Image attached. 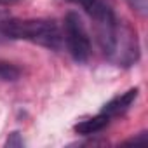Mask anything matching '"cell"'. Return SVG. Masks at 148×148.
Here are the masks:
<instances>
[{"label":"cell","instance_id":"cell-7","mask_svg":"<svg viewBox=\"0 0 148 148\" xmlns=\"http://www.w3.org/2000/svg\"><path fill=\"white\" fill-rule=\"evenodd\" d=\"M127 2H129V5L132 9H136L141 16H145V12H146V0H127Z\"/></svg>","mask_w":148,"mask_h":148},{"label":"cell","instance_id":"cell-9","mask_svg":"<svg viewBox=\"0 0 148 148\" xmlns=\"http://www.w3.org/2000/svg\"><path fill=\"white\" fill-rule=\"evenodd\" d=\"M23 145V139L19 138V132H12L11 138L7 139V146H21Z\"/></svg>","mask_w":148,"mask_h":148},{"label":"cell","instance_id":"cell-8","mask_svg":"<svg viewBox=\"0 0 148 148\" xmlns=\"http://www.w3.org/2000/svg\"><path fill=\"white\" fill-rule=\"evenodd\" d=\"M11 18V14H9V9L5 7V4L2 2V0H0V26H2L7 19Z\"/></svg>","mask_w":148,"mask_h":148},{"label":"cell","instance_id":"cell-5","mask_svg":"<svg viewBox=\"0 0 148 148\" xmlns=\"http://www.w3.org/2000/svg\"><path fill=\"white\" fill-rule=\"evenodd\" d=\"M75 2L80 4L94 21H99L105 16H108L110 12H113L112 5L108 4V0H75Z\"/></svg>","mask_w":148,"mask_h":148},{"label":"cell","instance_id":"cell-1","mask_svg":"<svg viewBox=\"0 0 148 148\" xmlns=\"http://www.w3.org/2000/svg\"><path fill=\"white\" fill-rule=\"evenodd\" d=\"M0 32L4 35L16 38V40H28L32 44L47 47V49H59L63 44L61 32L58 25L51 19H14L9 18Z\"/></svg>","mask_w":148,"mask_h":148},{"label":"cell","instance_id":"cell-4","mask_svg":"<svg viewBox=\"0 0 148 148\" xmlns=\"http://www.w3.org/2000/svg\"><path fill=\"white\" fill-rule=\"evenodd\" d=\"M108 124H110V117L99 112L96 117H91L87 120H82V122L75 124V127H73V129H75V132H79V134L89 136V134H96V132L103 131Z\"/></svg>","mask_w":148,"mask_h":148},{"label":"cell","instance_id":"cell-6","mask_svg":"<svg viewBox=\"0 0 148 148\" xmlns=\"http://www.w3.org/2000/svg\"><path fill=\"white\" fill-rule=\"evenodd\" d=\"M21 75V70L7 61H0V80L2 82H14Z\"/></svg>","mask_w":148,"mask_h":148},{"label":"cell","instance_id":"cell-2","mask_svg":"<svg viewBox=\"0 0 148 148\" xmlns=\"http://www.w3.org/2000/svg\"><path fill=\"white\" fill-rule=\"evenodd\" d=\"M64 40L68 52L77 63H87L91 58V38L79 12L70 11L64 16Z\"/></svg>","mask_w":148,"mask_h":148},{"label":"cell","instance_id":"cell-3","mask_svg":"<svg viewBox=\"0 0 148 148\" xmlns=\"http://www.w3.org/2000/svg\"><path fill=\"white\" fill-rule=\"evenodd\" d=\"M138 92H139V89H138V87H132V89H129V91H125V92H122V94H119V96L112 98V99L103 106L101 113L108 115L110 119H112V117H115V115L124 113V112H125V110H129V106L136 101Z\"/></svg>","mask_w":148,"mask_h":148}]
</instances>
